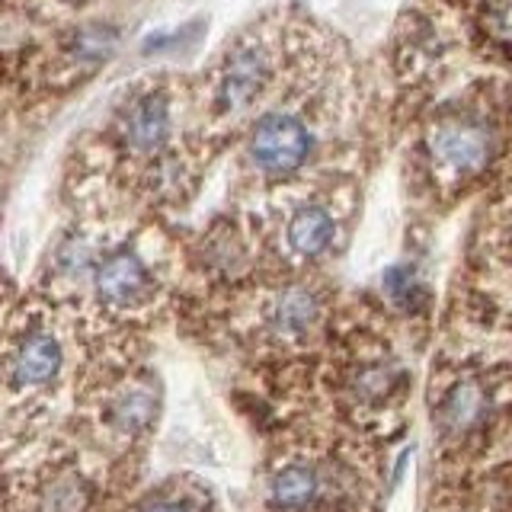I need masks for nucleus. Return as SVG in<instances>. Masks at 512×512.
Returning <instances> with one entry per match:
<instances>
[{
	"mask_svg": "<svg viewBox=\"0 0 512 512\" xmlns=\"http://www.w3.org/2000/svg\"><path fill=\"white\" fill-rule=\"evenodd\" d=\"M333 237H336V218L330 215V208L317 205V202L298 205L285 224L288 247H292V253L301 256V260H317V256H324L333 244Z\"/></svg>",
	"mask_w": 512,
	"mask_h": 512,
	"instance_id": "1a4fd4ad",
	"label": "nucleus"
},
{
	"mask_svg": "<svg viewBox=\"0 0 512 512\" xmlns=\"http://www.w3.org/2000/svg\"><path fill=\"white\" fill-rule=\"evenodd\" d=\"M394 368L391 365H368L356 375V394L362 400H384L394 391Z\"/></svg>",
	"mask_w": 512,
	"mask_h": 512,
	"instance_id": "ddd939ff",
	"label": "nucleus"
},
{
	"mask_svg": "<svg viewBox=\"0 0 512 512\" xmlns=\"http://www.w3.org/2000/svg\"><path fill=\"white\" fill-rule=\"evenodd\" d=\"M317 320H320V301L311 288H304V285L285 288L269 311V327L279 336H288V340L304 336Z\"/></svg>",
	"mask_w": 512,
	"mask_h": 512,
	"instance_id": "9b49d317",
	"label": "nucleus"
},
{
	"mask_svg": "<svg viewBox=\"0 0 512 512\" xmlns=\"http://www.w3.org/2000/svg\"><path fill=\"white\" fill-rule=\"evenodd\" d=\"M487 413V391L474 378H461L445 391L439 404V429L445 436H461L474 429Z\"/></svg>",
	"mask_w": 512,
	"mask_h": 512,
	"instance_id": "9d476101",
	"label": "nucleus"
},
{
	"mask_svg": "<svg viewBox=\"0 0 512 512\" xmlns=\"http://www.w3.org/2000/svg\"><path fill=\"white\" fill-rule=\"evenodd\" d=\"M68 381V340L48 317H32L0 346V426L13 436L42 426Z\"/></svg>",
	"mask_w": 512,
	"mask_h": 512,
	"instance_id": "f257e3e1",
	"label": "nucleus"
},
{
	"mask_svg": "<svg viewBox=\"0 0 512 512\" xmlns=\"http://www.w3.org/2000/svg\"><path fill=\"white\" fill-rule=\"evenodd\" d=\"M116 48V32L112 29H84L74 39V55L80 61H103Z\"/></svg>",
	"mask_w": 512,
	"mask_h": 512,
	"instance_id": "4468645a",
	"label": "nucleus"
},
{
	"mask_svg": "<svg viewBox=\"0 0 512 512\" xmlns=\"http://www.w3.org/2000/svg\"><path fill=\"white\" fill-rule=\"evenodd\" d=\"M314 148H317V132L311 119L292 106L266 109L247 135V160L263 176L298 173L314 157Z\"/></svg>",
	"mask_w": 512,
	"mask_h": 512,
	"instance_id": "f03ea898",
	"label": "nucleus"
},
{
	"mask_svg": "<svg viewBox=\"0 0 512 512\" xmlns=\"http://www.w3.org/2000/svg\"><path fill=\"white\" fill-rule=\"evenodd\" d=\"M320 490V477L308 464H285V468L272 477L269 484V500L279 509H301L314 503V496Z\"/></svg>",
	"mask_w": 512,
	"mask_h": 512,
	"instance_id": "f8f14e48",
	"label": "nucleus"
},
{
	"mask_svg": "<svg viewBox=\"0 0 512 512\" xmlns=\"http://www.w3.org/2000/svg\"><path fill=\"white\" fill-rule=\"evenodd\" d=\"M170 100L160 90L141 93L122 116V141L132 154L154 157L170 141Z\"/></svg>",
	"mask_w": 512,
	"mask_h": 512,
	"instance_id": "6e6552de",
	"label": "nucleus"
},
{
	"mask_svg": "<svg viewBox=\"0 0 512 512\" xmlns=\"http://www.w3.org/2000/svg\"><path fill=\"white\" fill-rule=\"evenodd\" d=\"M157 420V391L148 381H125L112 388L106 400H100L96 410V426L106 429L109 436L138 439Z\"/></svg>",
	"mask_w": 512,
	"mask_h": 512,
	"instance_id": "0eeeda50",
	"label": "nucleus"
},
{
	"mask_svg": "<svg viewBox=\"0 0 512 512\" xmlns=\"http://www.w3.org/2000/svg\"><path fill=\"white\" fill-rule=\"evenodd\" d=\"M135 512H196L186 500H176V496H154V500L141 503Z\"/></svg>",
	"mask_w": 512,
	"mask_h": 512,
	"instance_id": "dca6fc26",
	"label": "nucleus"
},
{
	"mask_svg": "<svg viewBox=\"0 0 512 512\" xmlns=\"http://www.w3.org/2000/svg\"><path fill=\"white\" fill-rule=\"evenodd\" d=\"M493 122L480 112H448L426 135L432 164L452 176H474L493 157Z\"/></svg>",
	"mask_w": 512,
	"mask_h": 512,
	"instance_id": "7ed1b4c3",
	"label": "nucleus"
},
{
	"mask_svg": "<svg viewBox=\"0 0 512 512\" xmlns=\"http://www.w3.org/2000/svg\"><path fill=\"white\" fill-rule=\"evenodd\" d=\"M90 285L103 308L125 314V311L144 308V304L154 298L157 276L151 263L144 260L135 247L119 244V247L100 250L90 272Z\"/></svg>",
	"mask_w": 512,
	"mask_h": 512,
	"instance_id": "20e7f679",
	"label": "nucleus"
},
{
	"mask_svg": "<svg viewBox=\"0 0 512 512\" xmlns=\"http://www.w3.org/2000/svg\"><path fill=\"white\" fill-rule=\"evenodd\" d=\"M484 23L496 42H512V0H487Z\"/></svg>",
	"mask_w": 512,
	"mask_h": 512,
	"instance_id": "2eb2a0df",
	"label": "nucleus"
},
{
	"mask_svg": "<svg viewBox=\"0 0 512 512\" xmlns=\"http://www.w3.org/2000/svg\"><path fill=\"white\" fill-rule=\"evenodd\" d=\"M26 512H87L93 480L68 458H48L26 480Z\"/></svg>",
	"mask_w": 512,
	"mask_h": 512,
	"instance_id": "423d86ee",
	"label": "nucleus"
},
{
	"mask_svg": "<svg viewBox=\"0 0 512 512\" xmlns=\"http://www.w3.org/2000/svg\"><path fill=\"white\" fill-rule=\"evenodd\" d=\"M272 84V48L263 39H244L224 55L215 80V109L244 112Z\"/></svg>",
	"mask_w": 512,
	"mask_h": 512,
	"instance_id": "39448f33",
	"label": "nucleus"
}]
</instances>
